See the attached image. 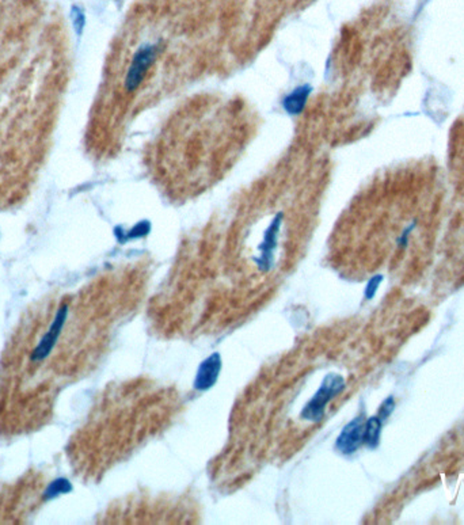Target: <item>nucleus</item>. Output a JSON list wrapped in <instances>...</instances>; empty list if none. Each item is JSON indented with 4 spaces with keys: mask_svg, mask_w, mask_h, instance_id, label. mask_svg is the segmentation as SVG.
Listing matches in <instances>:
<instances>
[{
    "mask_svg": "<svg viewBox=\"0 0 464 525\" xmlns=\"http://www.w3.org/2000/svg\"><path fill=\"white\" fill-rule=\"evenodd\" d=\"M364 432H365V418L360 416L351 421L341 432L335 441V448L344 455L355 454L364 444Z\"/></svg>",
    "mask_w": 464,
    "mask_h": 525,
    "instance_id": "39448f33",
    "label": "nucleus"
},
{
    "mask_svg": "<svg viewBox=\"0 0 464 525\" xmlns=\"http://www.w3.org/2000/svg\"><path fill=\"white\" fill-rule=\"evenodd\" d=\"M221 370V357L219 353H213L200 364L196 379H195V388L197 391H208L212 388L220 375Z\"/></svg>",
    "mask_w": 464,
    "mask_h": 525,
    "instance_id": "423d86ee",
    "label": "nucleus"
},
{
    "mask_svg": "<svg viewBox=\"0 0 464 525\" xmlns=\"http://www.w3.org/2000/svg\"><path fill=\"white\" fill-rule=\"evenodd\" d=\"M91 287L54 289L30 303L0 355V438L34 434L83 375L94 335Z\"/></svg>",
    "mask_w": 464,
    "mask_h": 525,
    "instance_id": "f03ea898",
    "label": "nucleus"
},
{
    "mask_svg": "<svg viewBox=\"0 0 464 525\" xmlns=\"http://www.w3.org/2000/svg\"><path fill=\"white\" fill-rule=\"evenodd\" d=\"M382 423H383V421L380 420L379 417H372V418L365 421L364 444L368 445L369 448H376L379 445Z\"/></svg>",
    "mask_w": 464,
    "mask_h": 525,
    "instance_id": "0eeeda50",
    "label": "nucleus"
},
{
    "mask_svg": "<svg viewBox=\"0 0 464 525\" xmlns=\"http://www.w3.org/2000/svg\"><path fill=\"white\" fill-rule=\"evenodd\" d=\"M444 171L447 200L436 254L441 271L464 277V113L450 128Z\"/></svg>",
    "mask_w": 464,
    "mask_h": 525,
    "instance_id": "7ed1b4c3",
    "label": "nucleus"
},
{
    "mask_svg": "<svg viewBox=\"0 0 464 525\" xmlns=\"http://www.w3.org/2000/svg\"><path fill=\"white\" fill-rule=\"evenodd\" d=\"M74 74L68 23L48 0H0V213L22 208L49 163Z\"/></svg>",
    "mask_w": 464,
    "mask_h": 525,
    "instance_id": "f257e3e1",
    "label": "nucleus"
},
{
    "mask_svg": "<svg viewBox=\"0 0 464 525\" xmlns=\"http://www.w3.org/2000/svg\"><path fill=\"white\" fill-rule=\"evenodd\" d=\"M394 407H395V402H394V398L393 396H390V398H387L386 401H384V403L382 405V407H380V410H379V418L382 421L386 420L391 413H393V410H394Z\"/></svg>",
    "mask_w": 464,
    "mask_h": 525,
    "instance_id": "1a4fd4ad",
    "label": "nucleus"
},
{
    "mask_svg": "<svg viewBox=\"0 0 464 525\" xmlns=\"http://www.w3.org/2000/svg\"><path fill=\"white\" fill-rule=\"evenodd\" d=\"M345 388L344 377L337 373H329L323 381L316 394L312 396V399L305 406L302 412V418L309 422H319L324 416V410L327 403L334 399L342 390Z\"/></svg>",
    "mask_w": 464,
    "mask_h": 525,
    "instance_id": "20e7f679",
    "label": "nucleus"
},
{
    "mask_svg": "<svg viewBox=\"0 0 464 525\" xmlns=\"http://www.w3.org/2000/svg\"><path fill=\"white\" fill-rule=\"evenodd\" d=\"M383 278H384L383 274H376V276H373V277L368 281V285H366V288H365V298H366L368 300H371V299L376 295V291H377L380 282L383 281Z\"/></svg>",
    "mask_w": 464,
    "mask_h": 525,
    "instance_id": "6e6552de",
    "label": "nucleus"
}]
</instances>
